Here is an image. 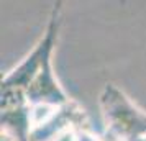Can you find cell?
<instances>
[{
    "label": "cell",
    "instance_id": "1",
    "mask_svg": "<svg viewBox=\"0 0 146 141\" xmlns=\"http://www.w3.org/2000/svg\"><path fill=\"white\" fill-rule=\"evenodd\" d=\"M62 23L61 2L54 3L49 13L46 30L35 48L2 77V133L13 141H30V118H28L27 90L40 69L49 49L56 48Z\"/></svg>",
    "mask_w": 146,
    "mask_h": 141
},
{
    "label": "cell",
    "instance_id": "2",
    "mask_svg": "<svg viewBox=\"0 0 146 141\" xmlns=\"http://www.w3.org/2000/svg\"><path fill=\"white\" fill-rule=\"evenodd\" d=\"M100 108L108 141H146V112L115 84L104 85Z\"/></svg>",
    "mask_w": 146,
    "mask_h": 141
}]
</instances>
